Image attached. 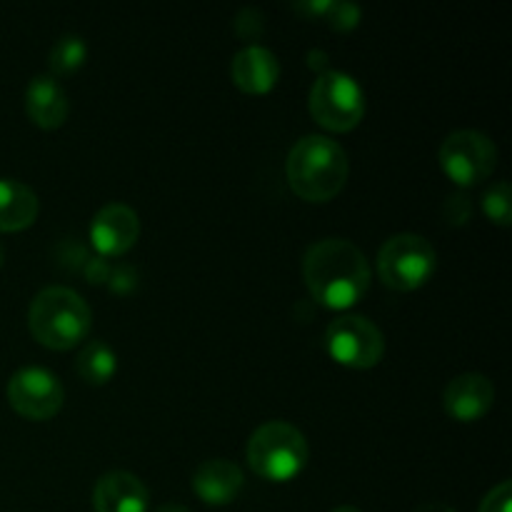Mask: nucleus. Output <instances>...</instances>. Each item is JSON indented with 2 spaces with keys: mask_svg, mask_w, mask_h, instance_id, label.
<instances>
[{
  "mask_svg": "<svg viewBox=\"0 0 512 512\" xmlns=\"http://www.w3.org/2000/svg\"><path fill=\"white\" fill-rule=\"evenodd\" d=\"M310 295L330 310H348L370 288V263L358 245L345 238H325L310 245L303 260Z\"/></svg>",
  "mask_w": 512,
  "mask_h": 512,
  "instance_id": "nucleus-1",
  "label": "nucleus"
},
{
  "mask_svg": "<svg viewBox=\"0 0 512 512\" xmlns=\"http://www.w3.org/2000/svg\"><path fill=\"white\" fill-rule=\"evenodd\" d=\"M285 175L298 198L328 203L348 183V153L328 135H305L288 153Z\"/></svg>",
  "mask_w": 512,
  "mask_h": 512,
  "instance_id": "nucleus-2",
  "label": "nucleus"
},
{
  "mask_svg": "<svg viewBox=\"0 0 512 512\" xmlns=\"http://www.w3.org/2000/svg\"><path fill=\"white\" fill-rule=\"evenodd\" d=\"M93 325V310L75 290L53 285L35 295L28 310V328L40 345L70 350L83 343Z\"/></svg>",
  "mask_w": 512,
  "mask_h": 512,
  "instance_id": "nucleus-3",
  "label": "nucleus"
},
{
  "mask_svg": "<svg viewBox=\"0 0 512 512\" xmlns=\"http://www.w3.org/2000/svg\"><path fill=\"white\" fill-rule=\"evenodd\" d=\"M245 458L258 478L270 483H288L305 470L310 448L305 435L295 425L285 420H270L250 435Z\"/></svg>",
  "mask_w": 512,
  "mask_h": 512,
  "instance_id": "nucleus-4",
  "label": "nucleus"
},
{
  "mask_svg": "<svg viewBox=\"0 0 512 512\" xmlns=\"http://www.w3.org/2000/svg\"><path fill=\"white\" fill-rule=\"evenodd\" d=\"M310 115L333 133L358 128L365 115V93L353 75L343 70H323L310 88Z\"/></svg>",
  "mask_w": 512,
  "mask_h": 512,
  "instance_id": "nucleus-5",
  "label": "nucleus"
},
{
  "mask_svg": "<svg viewBox=\"0 0 512 512\" xmlns=\"http://www.w3.org/2000/svg\"><path fill=\"white\" fill-rule=\"evenodd\" d=\"M438 253L433 243L418 233L393 235L383 243L378 253V275L388 288L410 293L423 288L435 273Z\"/></svg>",
  "mask_w": 512,
  "mask_h": 512,
  "instance_id": "nucleus-6",
  "label": "nucleus"
},
{
  "mask_svg": "<svg viewBox=\"0 0 512 512\" xmlns=\"http://www.w3.org/2000/svg\"><path fill=\"white\" fill-rule=\"evenodd\" d=\"M325 348L335 363L368 370L383 360L385 338L373 320L363 315H340L325 328Z\"/></svg>",
  "mask_w": 512,
  "mask_h": 512,
  "instance_id": "nucleus-7",
  "label": "nucleus"
},
{
  "mask_svg": "<svg viewBox=\"0 0 512 512\" xmlns=\"http://www.w3.org/2000/svg\"><path fill=\"white\" fill-rule=\"evenodd\" d=\"M440 165L463 188L483 183L498 165V148L480 130H455L440 145Z\"/></svg>",
  "mask_w": 512,
  "mask_h": 512,
  "instance_id": "nucleus-8",
  "label": "nucleus"
},
{
  "mask_svg": "<svg viewBox=\"0 0 512 512\" xmlns=\"http://www.w3.org/2000/svg\"><path fill=\"white\" fill-rule=\"evenodd\" d=\"M8 403L20 418L43 423V420L55 418L63 408V383L58 375L45 368H35V365L20 368L8 380Z\"/></svg>",
  "mask_w": 512,
  "mask_h": 512,
  "instance_id": "nucleus-9",
  "label": "nucleus"
},
{
  "mask_svg": "<svg viewBox=\"0 0 512 512\" xmlns=\"http://www.w3.org/2000/svg\"><path fill=\"white\" fill-rule=\"evenodd\" d=\"M140 235V218L130 205L108 203L95 213L90 223V243L105 258L128 253Z\"/></svg>",
  "mask_w": 512,
  "mask_h": 512,
  "instance_id": "nucleus-10",
  "label": "nucleus"
},
{
  "mask_svg": "<svg viewBox=\"0 0 512 512\" xmlns=\"http://www.w3.org/2000/svg\"><path fill=\"white\" fill-rule=\"evenodd\" d=\"M495 403L493 380L480 373H463L448 383L443 393L445 413L458 423H475Z\"/></svg>",
  "mask_w": 512,
  "mask_h": 512,
  "instance_id": "nucleus-11",
  "label": "nucleus"
},
{
  "mask_svg": "<svg viewBox=\"0 0 512 512\" xmlns=\"http://www.w3.org/2000/svg\"><path fill=\"white\" fill-rule=\"evenodd\" d=\"M150 493L138 475L128 470H110L95 483V512H148Z\"/></svg>",
  "mask_w": 512,
  "mask_h": 512,
  "instance_id": "nucleus-12",
  "label": "nucleus"
},
{
  "mask_svg": "<svg viewBox=\"0 0 512 512\" xmlns=\"http://www.w3.org/2000/svg\"><path fill=\"white\" fill-rule=\"evenodd\" d=\"M230 75H233V83L243 93L265 95L278 83L280 63L273 50L253 43L240 50V53H235L233 65H230Z\"/></svg>",
  "mask_w": 512,
  "mask_h": 512,
  "instance_id": "nucleus-13",
  "label": "nucleus"
},
{
  "mask_svg": "<svg viewBox=\"0 0 512 512\" xmlns=\"http://www.w3.org/2000/svg\"><path fill=\"white\" fill-rule=\"evenodd\" d=\"M25 113L38 128L58 130L68 120L70 100L53 75H38L25 88Z\"/></svg>",
  "mask_w": 512,
  "mask_h": 512,
  "instance_id": "nucleus-14",
  "label": "nucleus"
},
{
  "mask_svg": "<svg viewBox=\"0 0 512 512\" xmlns=\"http://www.w3.org/2000/svg\"><path fill=\"white\" fill-rule=\"evenodd\" d=\"M243 470L235 463L223 458L205 460L193 473V490L203 503L208 505H228L243 490Z\"/></svg>",
  "mask_w": 512,
  "mask_h": 512,
  "instance_id": "nucleus-15",
  "label": "nucleus"
},
{
  "mask_svg": "<svg viewBox=\"0 0 512 512\" xmlns=\"http://www.w3.org/2000/svg\"><path fill=\"white\" fill-rule=\"evenodd\" d=\"M38 195L30 185L13 178H0V233H18L38 218Z\"/></svg>",
  "mask_w": 512,
  "mask_h": 512,
  "instance_id": "nucleus-16",
  "label": "nucleus"
},
{
  "mask_svg": "<svg viewBox=\"0 0 512 512\" xmlns=\"http://www.w3.org/2000/svg\"><path fill=\"white\" fill-rule=\"evenodd\" d=\"M75 370L88 385H105L118 373V355L103 340H90L78 353Z\"/></svg>",
  "mask_w": 512,
  "mask_h": 512,
  "instance_id": "nucleus-17",
  "label": "nucleus"
},
{
  "mask_svg": "<svg viewBox=\"0 0 512 512\" xmlns=\"http://www.w3.org/2000/svg\"><path fill=\"white\" fill-rule=\"evenodd\" d=\"M85 58H88V45L80 35L68 33L50 48L48 65L55 75H73L75 70L83 68Z\"/></svg>",
  "mask_w": 512,
  "mask_h": 512,
  "instance_id": "nucleus-18",
  "label": "nucleus"
},
{
  "mask_svg": "<svg viewBox=\"0 0 512 512\" xmlns=\"http://www.w3.org/2000/svg\"><path fill=\"white\" fill-rule=\"evenodd\" d=\"M483 210L495 225H503L508 228L512 223V190L508 180H500V183L490 185L483 195Z\"/></svg>",
  "mask_w": 512,
  "mask_h": 512,
  "instance_id": "nucleus-19",
  "label": "nucleus"
},
{
  "mask_svg": "<svg viewBox=\"0 0 512 512\" xmlns=\"http://www.w3.org/2000/svg\"><path fill=\"white\" fill-rule=\"evenodd\" d=\"M360 8L355 3H345V0H333V5H330L328 15H325V20H328L330 25H333L335 30H340V33H345V30H353L355 25L360 23Z\"/></svg>",
  "mask_w": 512,
  "mask_h": 512,
  "instance_id": "nucleus-20",
  "label": "nucleus"
},
{
  "mask_svg": "<svg viewBox=\"0 0 512 512\" xmlns=\"http://www.w3.org/2000/svg\"><path fill=\"white\" fill-rule=\"evenodd\" d=\"M235 30H238L240 38L245 40H258L265 30L263 13L258 8H243L235 18Z\"/></svg>",
  "mask_w": 512,
  "mask_h": 512,
  "instance_id": "nucleus-21",
  "label": "nucleus"
},
{
  "mask_svg": "<svg viewBox=\"0 0 512 512\" xmlns=\"http://www.w3.org/2000/svg\"><path fill=\"white\" fill-rule=\"evenodd\" d=\"M510 500H512V483L503 480L500 485H495L485 500L480 503V512H510Z\"/></svg>",
  "mask_w": 512,
  "mask_h": 512,
  "instance_id": "nucleus-22",
  "label": "nucleus"
},
{
  "mask_svg": "<svg viewBox=\"0 0 512 512\" xmlns=\"http://www.w3.org/2000/svg\"><path fill=\"white\" fill-rule=\"evenodd\" d=\"M330 5H333V0H313V3H310V0H303V3H295V10L310 15V18H325Z\"/></svg>",
  "mask_w": 512,
  "mask_h": 512,
  "instance_id": "nucleus-23",
  "label": "nucleus"
},
{
  "mask_svg": "<svg viewBox=\"0 0 512 512\" xmlns=\"http://www.w3.org/2000/svg\"><path fill=\"white\" fill-rule=\"evenodd\" d=\"M85 273H88L90 280H105L110 275V268L105 263H100V260H88Z\"/></svg>",
  "mask_w": 512,
  "mask_h": 512,
  "instance_id": "nucleus-24",
  "label": "nucleus"
},
{
  "mask_svg": "<svg viewBox=\"0 0 512 512\" xmlns=\"http://www.w3.org/2000/svg\"><path fill=\"white\" fill-rule=\"evenodd\" d=\"M413 512H458V510L450 508V505H445V503H423V505H418Z\"/></svg>",
  "mask_w": 512,
  "mask_h": 512,
  "instance_id": "nucleus-25",
  "label": "nucleus"
},
{
  "mask_svg": "<svg viewBox=\"0 0 512 512\" xmlns=\"http://www.w3.org/2000/svg\"><path fill=\"white\" fill-rule=\"evenodd\" d=\"M155 512H190V510L180 503H165V505H160Z\"/></svg>",
  "mask_w": 512,
  "mask_h": 512,
  "instance_id": "nucleus-26",
  "label": "nucleus"
},
{
  "mask_svg": "<svg viewBox=\"0 0 512 512\" xmlns=\"http://www.w3.org/2000/svg\"><path fill=\"white\" fill-rule=\"evenodd\" d=\"M333 512H360V510L353 508V505H340V508H335Z\"/></svg>",
  "mask_w": 512,
  "mask_h": 512,
  "instance_id": "nucleus-27",
  "label": "nucleus"
},
{
  "mask_svg": "<svg viewBox=\"0 0 512 512\" xmlns=\"http://www.w3.org/2000/svg\"><path fill=\"white\" fill-rule=\"evenodd\" d=\"M3 260H5V250H3V245H0V268H3Z\"/></svg>",
  "mask_w": 512,
  "mask_h": 512,
  "instance_id": "nucleus-28",
  "label": "nucleus"
}]
</instances>
